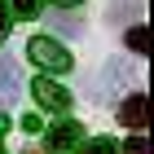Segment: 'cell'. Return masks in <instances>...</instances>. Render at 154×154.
Segmentation results:
<instances>
[{
  "label": "cell",
  "mask_w": 154,
  "mask_h": 154,
  "mask_svg": "<svg viewBox=\"0 0 154 154\" xmlns=\"http://www.w3.org/2000/svg\"><path fill=\"white\" fill-rule=\"evenodd\" d=\"M119 119H123V123H128V128H145V97H128V101H123V106H119Z\"/></svg>",
  "instance_id": "cell-5"
},
{
  "label": "cell",
  "mask_w": 154,
  "mask_h": 154,
  "mask_svg": "<svg viewBox=\"0 0 154 154\" xmlns=\"http://www.w3.org/2000/svg\"><path fill=\"white\" fill-rule=\"evenodd\" d=\"M57 5H84V0H57Z\"/></svg>",
  "instance_id": "cell-13"
},
{
  "label": "cell",
  "mask_w": 154,
  "mask_h": 154,
  "mask_svg": "<svg viewBox=\"0 0 154 154\" xmlns=\"http://www.w3.org/2000/svg\"><path fill=\"white\" fill-rule=\"evenodd\" d=\"M31 93H35V101L40 106H48V110H71V93H66V88H62V84H53V79H35L31 84Z\"/></svg>",
  "instance_id": "cell-3"
},
{
  "label": "cell",
  "mask_w": 154,
  "mask_h": 154,
  "mask_svg": "<svg viewBox=\"0 0 154 154\" xmlns=\"http://www.w3.org/2000/svg\"><path fill=\"white\" fill-rule=\"evenodd\" d=\"M71 154H119V145L110 141V137H97V141H79Z\"/></svg>",
  "instance_id": "cell-6"
},
{
  "label": "cell",
  "mask_w": 154,
  "mask_h": 154,
  "mask_svg": "<svg viewBox=\"0 0 154 154\" xmlns=\"http://www.w3.org/2000/svg\"><path fill=\"white\" fill-rule=\"evenodd\" d=\"M26 53H31V62H35V66H44V71H57V75L71 71V53H66L53 35H35L31 44H26Z\"/></svg>",
  "instance_id": "cell-1"
},
{
  "label": "cell",
  "mask_w": 154,
  "mask_h": 154,
  "mask_svg": "<svg viewBox=\"0 0 154 154\" xmlns=\"http://www.w3.org/2000/svg\"><path fill=\"white\" fill-rule=\"evenodd\" d=\"M79 141H84V128L75 123V119H62L57 128L44 137V154H71Z\"/></svg>",
  "instance_id": "cell-2"
},
{
  "label": "cell",
  "mask_w": 154,
  "mask_h": 154,
  "mask_svg": "<svg viewBox=\"0 0 154 154\" xmlns=\"http://www.w3.org/2000/svg\"><path fill=\"white\" fill-rule=\"evenodd\" d=\"M5 5H9L18 18H35V13H40V0H5Z\"/></svg>",
  "instance_id": "cell-8"
},
{
  "label": "cell",
  "mask_w": 154,
  "mask_h": 154,
  "mask_svg": "<svg viewBox=\"0 0 154 154\" xmlns=\"http://www.w3.org/2000/svg\"><path fill=\"white\" fill-rule=\"evenodd\" d=\"M53 26H57V31H66V35H75V31H84V22L75 18V13H53Z\"/></svg>",
  "instance_id": "cell-7"
},
{
  "label": "cell",
  "mask_w": 154,
  "mask_h": 154,
  "mask_svg": "<svg viewBox=\"0 0 154 154\" xmlns=\"http://www.w3.org/2000/svg\"><path fill=\"white\" fill-rule=\"evenodd\" d=\"M123 154H150V145H145V141H141V137H132V141H128V145H123Z\"/></svg>",
  "instance_id": "cell-10"
},
{
  "label": "cell",
  "mask_w": 154,
  "mask_h": 154,
  "mask_svg": "<svg viewBox=\"0 0 154 154\" xmlns=\"http://www.w3.org/2000/svg\"><path fill=\"white\" fill-rule=\"evenodd\" d=\"M9 35V5H5V0H0V40Z\"/></svg>",
  "instance_id": "cell-11"
},
{
  "label": "cell",
  "mask_w": 154,
  "mask_h": 154,
  "mask_svg": "<svg viewBox=\"0 0 154 154\" xmlns=\"http://www.w3.org/2000/svg\"><path fill=\"white\" fill-rule=\"evenodd\" d=\"M13 97H18V62L0 53V106H13Z\"/></svg>",
  "instance_id": "cell-4"
},
{
  "label": "cell",
  "mask_w": 154,
  "mask_h": 154,
  "mask_svg": "<svg viewBox=\"0 0 154 154\" xmlns=\"http://www.w3.org/2000/svg\"><path fill=\"white\" fill-rule=\"evenodd\" d=\"M5 132H9V119H5V115H0V141H5Z\"/></svg>",
  "instance_id": "cell-12"
},
{
  "label": "cell",
  "mask_w": 154,
  "mask_h": 154,
  "mask_svg": "<svg viewBox=\"0 0 154 154\" xmlns=\"http://www.w3.org/2000/svg\"><path fill=\"white\" fill-rule=\"evenodd\" d=\"M128 44L137 48V53H150V31H145V26H132V31H128Z\"/></svg>",
  "instance_id": "cell-9"
}]
</instances>
